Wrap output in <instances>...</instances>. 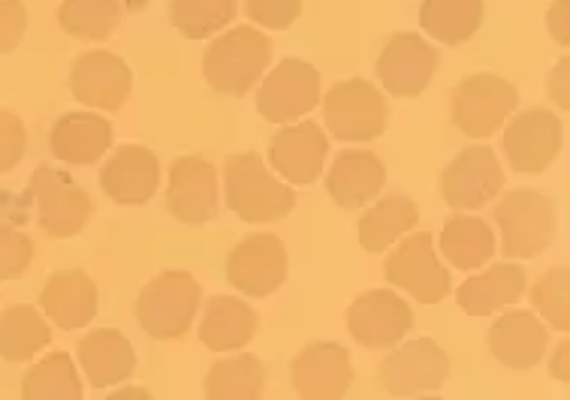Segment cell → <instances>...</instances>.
<instances>
[{"mask_svg":"<svg viewBox=\"0 0 570 400\" xmlns=\"http://www.w3.org/2000/svg\"><path fill=\"white\" fill-rule=\"evenodd\" d=\"M224 193L229 211L254 227L284 220L296 208L293 187L254 151L229 157L224 166Z\"/></svg>","mask_w":570,"mask_h":400,"instance_id":"obj_1","label":"cell"},{"mask_svg":"<svg viewBox=\"0 0 570 400\" xmlns=\"http://www.w3.org/2000/svg\"><path fill=\"white\" fill-rule=\"evenodd\" d=\"M272 61V40L259 28L242 24L208 42L203 76L208 88L224 97H245L263 79Z\"/></svg>","mask_w":570,"mask_h":400,"instance_id":"obj_2","label":"cell"},{"mask_svg":"<svg viewBox=\"0 0 570 400\" xmlns=\"http://www.w3.org/2000/svg\"><path fill=\"white\" fill-rule=\"evenodd\" d=\"M203 304V289L194 274L169 268L160 271L136 298V322L155 340L185 338Z\"/></svg>","mask_w":570,"mask_h":400,"instance_id":"obj_3","label":"cell"},{"mask_svg":"<svg viewBox=\"0 0 570 400\" xmlns=\"http://www.w3.org/2000/svg\"><path fill=\"white\" fill-rule=\"evenodd\" d=\"M492 217L501 236V253L508 259L540 257L556 238V206L538 190H510Z\"/></svg>","mask_w":570,"mask_h":400,"instance_id":"obj_4","label":"cell"},{"mask_svg":"<svg viewBox=\"0 0 570 400\" xmlns=\"http://www.w3.org/2000/svg\"><path fill=\"white\" fill-rule=\"evenodd\" d=\"M386 97L368 79H344L323 97V121L338 142H374L386 130Z\"/></svg>","mask_w":570,"mask_h":400,"instance_id":"obj_5","label":"cell"},{"mask_svg":"<svg viewBox=\"0 0 570 400\" xmlns=\"http://www.w3.org/2000/svg\"><path fill=\"white\" fill-rule=\"evenodd\" d=\"M517 103L519 91L513 82L495 72H474L453 88L450 118L471 139H489L517 112Z\"/></svg>","mask_w":570,"mask_h":400,"instance_id":"obj_6","label":"cell"},{"mask_svg":"<svg viewBox=\"0 0 570 400\" xmlns=\"http://www.w3.org/2000/svg\"><path fill=\"white\" fill-rule=\"evenodd\" d=\"M384 278L390 280V287L416 298V304H438L450 296V271L438 257L435 238L429 232L402 236L386 257Z\"/></svg>","mask_w":570,"mask_h":400,"instance_id":"obj_7","label":"cell"},{"mask_svg":"<svg viewBox=\"0 0 570 400\" xmlns=\"http://www.w3.org/2000/svg\"><path fill=\"white\" fill-rule=\"evenodd\" d=\"M28 193L37 208V220L46 236L76 238L91 220L94 202L85 187H79L67 172L52 166H37Z\"/></svg>","mask_w":570,"mask_h":400,"instance_id":"obj_8","label":"cell"},{"mask_svg":"<svg viewBox=\"0 0 570 400\" xmlns=\"http://www.w3.org/2000/svg\"><path fill=\"white\" fill-rule=\"evenodd\" d=\"M377 380H381L386 394H393V398L429 394V391L444 389V382L450 380V356L432 338H416L405 347L393 349L381 361Z\"/></svg>","mask_w":570,"mask_h":400,"instance_id":"obj_9","label":"cell"},{"mask_svg":"<svg viewBox=\"0 0 570 400\" xmlns=\"http://www.w3.org/2000/svg\"><path fill=\"white\" fill-rule=\"evenodd\" d=\"M321 103V72L302 58H284L266 72L257 91V112L269 123H293Z\"/></svg>","mask_w":570,"mask_h":400,"instance_id":"obj_10","label":"cell"},{"mask_svg":"<svg viewBox=\"0 0 570 400\" xmlns=\"http://www.w3.org/2000/svg\"><path fill=\"white\" fill-rule=\"evenodd\" d=\"M501 144L513 172L538 174L550 169L552 160L564 148V127L556 112L547 109H529V112L510 114L508 123L501 127Z\"/></svg>","mask_w":570,"mask_h":400,"instance_id":"obj_11","label":"cell"},{"mask_svg":"<svg viewBox=\"0 0 570 400\" xmlns=\"http://www.w3.org/2000/svg\"><path fill=\"white\" fill-rule=\"evenodd\" d=\"M504 190V169L489 144H471L459 151L441 172V196L456 211L487 208Z\"/></svg>","mask_w":570,"mask_h":400,"instance_id":"obj_12","label":"cell"},{"mask_svg":"<svg viewBox=\"0 0 570 400\" xmlns=\"http://www.w3.org/2000/svg\"><path fill=\"white\" fill-rule=\"evenodd\" d=\"M229 287L248 298H269L287 280V247L272 232L242 238L227 257Z\"/></svg>","mask_w":570,"mask_h":400,"instance_id":"obj_13","label":"cell"},{"mask_svg":"<svg viewBox=\"0 0 570 400\" xmlns=\"http://www.w3.org/2000/svg\"><path fill=\"white\" fill-rule=\"evenodd\" d=\"M414 326V310L393 289H368L353 298L347 329L353 340L368 349H393Z\"/></svg>","mask_w":570,"mask_h":400,"instance_id":"obj_14","label":"cell"},{"mask_svg":"<svg viewBox=\"0 0 570 400\" xmlns=\"http://www.w3.org/2000/svg\"><path fill=\"white\" fill-rule=\"evenodd\" d=\"M438 70V49L420 33H393L377 54V79L386 93L411 100L429 88Z\"/></svg>","mask_w":570,"mask_h":400,"instance_id":"obj_15","label":"cell"},{"mask_svg":"<svg viewBox=\"0 0 570 400\" xmlns=\"http://www.w3.org/2000/svg\"><path fill=\"white\" fill-rule=\"evenodd\" d=\"M70 91L82 106L97 112H118L134 93V70L118 54L85 52L70 67Z\"/></svg>","mask_w":570,"mask_h":400,"instance_id":"obj_16","label":"cell"},{"mask_svg":"<svg viewBox=\"0 0 570 400\" xmlns=\"http://www.w3.org/2000/svg\"><path fill=\"white\" fill-rule=\"evenodd\" d=\"M291 386L302 400H338L353 386L351 352L332 340H314L291 364Z\"/></svg>","mask_w":570,"mask_h":400,"instance_id":"obj_17","label":"cell"},{"mask_svg":"<svg viewBox=\"0 0 570 400\" xmlns=\"http://www.w3.org/2000/svg\"><path fill=\"white\" fill-rule=\"evenodd\" d=\"M166 211L187 227H203L218 214V169L206 157H178L169 169Z\"/></svg>","mask_w":570,"mask_h":400,"instance_id":"obj_18","label":"cell"},{"mask_svg":"<svg viewBox=\"0 0 570 400\" xmlns=\"http://www.w3.org/2000/svg\"><path fill=\"white\" fill-rule=\"evenodd\" d=\"M326 154H330V136L314 121L281 123V130L269 142L272 169L291 187L314 184L321 178Z\"/></svg>","mask_w":570,"mask_h":400,"instance_id":"obj_19","label":"cell"},{"mask_svg":"<svg viewBox=\"0 0 570 400\" xmlns=\"http://www.w3.org/2000/svg\"><path fill=\"white\" fill-rule=\"evenodd\" d=\"M100 187L115 206H146L160 187V160L146 144H121L100 169Z\"/></svg>","mask_w":570,"mask_h":400,"instance_id":"obj_20","label":"cell"},{"mask_svg":"<svg viewBox=\"0 0 570 400\" xmlns=\"http://www.w3.org/2000/svg\"><path fill=\"white\" fill-rule=\"evenodd\" d=\"M489 352L513 370L534 368L550 347V329L534 310H504L487 334Z\"/></svg>","mask_w":570,"mask_h":400,"instance_id":"obj_21","label":"cell"},{"mask_svg":"<svg viewBox=\"0 0 570 400\" xmlns=\"http://www.w3.org/2000/svg\"><path fill=\"white\" fill-rule=\"evenodd\" d=\"M97 304H100L97 283L79 268L55 271L40 292L42 317L55 322L61 331L85 329L97 317Z\"/></svg>","mask_w":570,"mask_h":400,"instance_id":"obj_22","label":"cell"},{"mask_svg":"<svg viewBox=\"0 0 570 400\" xmlns=\"http://www.w3.org/2000/svg\"><path fill=\"white\" fill-rule=\"evenodd\" d=\"M386 184V166L384 160L372 151L363 148H351L342 151L338 160L332 163L326 172V193L332 196L335 206H342L344 211L353 208H365L374 202Z\"/></svg>","mask_w":570,"mask_h":400,"instance_id":"obj_23","label":"cell"},{"mask_svg":"<svg viewBox=\"0 0 570 400\" xmlns=\"http://www.w3.org/2000/svg\"><path fill=\"white\" fill-rule=\"evenodd\" d=\"M115 130L104 114L70 112L49 130V151L67 166H91L112 148Z\"/></svg>","mask_w":570,"mask_h":400,"instance_id":"obj_24","label":"cell"},{"mask_svg":"<svg viewBox=\"0 0 570 400\" xmlns=\"http://www.w3.org/2000/svg\"><path fill=\"white\" fill-rule=\"evenodd\" d=\"M525 283H529L525 268L508 259V262H495L487 271L468 278L459 287L456 301L468 317H489V313H498V310L513 308L525 292Z\"/></svg>","mask_w":570,"mask_h":400,"instance_id":"obj_25","label":"cell"},{"mask_svg":"<svg viewBox=\"0 0 570 400\" xmlns=\"http://www.w3.org/2000/svg\"><path fill=\"white\" fill-rule=\"evenodd\" d=\"M259 317L248 301L236 296L208 298L203 319H199V340L212 352H239L257 338Z\"/></svg>","mask_w":570,"mask_h":400,"instance_id":"obj_26","label":"cell"},{"mask_svg":"<svg viewBox=\"0 0 570 400\" xmlns=\"http://www.w3.org/2000/svg\"><path fill=\"white\" fill-rule=\"evenodd\" d=\"M79 368L94 389H109V386H118L134 377L136 352L121 331H88L79 340Z\"/></svg>","mask_w":570,"mask_h":400,"instance_id":"obj_27","label":"cell"},{"mask_svg":"<svg viewBox=\"0 0 570 400\" xmlns=\"http://www.w3.org/2000/svg\"><path fill=\"white\" fill-rule=\"evenodd\" d=\"M416 223H420V208L411 196H384L360 217V244L368 253H384Z\"/></svg>","mask_w":570,"mask_h":400,"instance_id":"obj_28","label":"cell"},{"mask_svg":"<svg viewBox=\"0 0 570 400\" xmlns=\"http://www.w3.org/2000/svg\"><path fill=\"white\" fill-rule=\"evenodd\" d=\"M495 232L489 229L487 220L459 211L441 229V257L453 268L462 271H478L495 257Z\"/></svg>","mask_w":570,"mask_h":400,"instance_id":"obj_29","label":"cell"},{"mask_svg":"<svg viewBox=\"0 0 570 400\" xmlns=\"http://www.w3.org/2000/svg\"><path fill=\"white\" fill-rule=\"evenodd\" d=\"M52 343V329L49 319L42 317V310L31 304H16L0 313V359L12 361H31L37 352Z\"/></svg>","mask_w":570,"mask_h":400,"instance_id":"obj_30","label":"cell"},{"mask_svg":"<svg viewBox=\"0 0 570 400\" xmlns=\"http://www.w3.org/2000/svg\"><path fill=\"white\" fill-rule=\"evenodd\" d=\"M483 24V0H423L420 28L444 46H462Z\"/></svg>","mask_w":570,"mask_h":400,"instance_id":"obj_31","label":"cell"},{"mask_svg":"<svg viewBox=\"0 0 570 400\" xmlns=\"http://www.w3.org/2000/svg\"><path fill=\"white\" fill-rule=\"evenodd\" d=\"M85 386L70 352L55 349L33 364L21 380L24 400H82Z\"/></svg>","mask_w":570,"mask_h":400,"instance_id":"obj_32","label":"cell"},{"mask_svg":"<svg viewBox=\"0 0 570 400\" xmlns=\"http://www.w3.org/2000/svg\"><path fill=\"white\" fill-rule=\"evenodd\" d=\"M266 389V370L257 356L239 352L212 364L206 377L208 400H257Z\"/></svg>","mask_w":570,"mask_h":400,"instance_id":"obj_33","label":"cell"},{"mask_svg":"<svg viewBox=\"0 0 570 400\" xmlns=\"http://www.w3.org/2000/svg\"><path fill=\"white\" fill-rule=\"evenodd\" d=\"M236 0H169V21L187 40H208L236 19Z\"/></svg>","mask_w":570,"mask_h":400,"instance_id":"obj_34","label":"cell"},{"mask_svg":"<svg viewBox=\"0 0 570 400\" xmlns=\"http://www.w3.org/2000/svg\"><path fill=\"white\" fill-rule=\"evenodd\" d=\"M121 21V0H63L58 24L76 40H106Z\"/></svg>","mask_w":570,"mask_h":400,"instance_id":"obj_35","label":"cell"},{"mask_svg":"<svg viewBox=\"0 0 570 400\" xmlns=\"http://www.w3.org/2000/svg\"><path fill=\"white\" fill-rule=\"evenodd\" d=\"M534 313L543 319V326L559 334L570 331V268H550L531 289Z\"/></svg>","mask_w":570,"mask_h":400,"instance_id":"obj_36","label":"cell"},{"mask_svg":"<svg viewBox=\"0 0 570 400\" xmlns=\"http://www.w3.org/2000/svg\"><path fill=\"white\" fill-rule=\"evenodd\" d=\"M33 262V241L0 217V283L24 274Z\"/></svg>","mask_w":570,"mask_h":400,"instance_id":"obj_37","label":"cell"},{"mask_svg":"<svg viewBox=\"0 0 570 400\" xmlns=\"http://www.w3.org/2000/svg\"><path fill=\"white\" fill-rule=\"evenodd\" d=\"M245 16L259 28L287 31L302 16V0H245Z\"/></svg>","mask_w":570,"mask_h":400,"instance_id":"obj_38","label":"cell"},{"mask_svg":"<svg viewBox=\"0 0 570 400\" xmlns=\"http://www.w3.org/2000/svg\"><path fill=\"white\" fill-rule=\"evenodd\" d=\"M28 151V127L16 112L0 109V174L12 172Z\"/></svg>","mask_w":570,"mask_h":400,"instance_id":"obj_39","label":"cell"},{"mask_svg":"<svg viewBox=\"0 0 570 400\" xmlns=\"http://www.w3.org/2000/svg\"><path fill=\"white\" fill-rule=\"evenodd\" d=\"M28 31V10L21 0H0V54H10Z\"/></svg>","mask_w":570,"mask_h":400,"instance_id":"obj_40","label":"cell"},{"mask_svg":"<svg viewBox=\"0 0 570 400\" xmlns=\"http://www.w3.org/2000/svg\"><path fill=\"white\" fill-rule=\"evenodd\" d=\"M547 28H550L552 40L559 42L561 49L570 46V0H552L547 10Z\"/></svg>","mask_w":570,"mask_h":400,"instance_id":"obj_41","label":"cell"},{"mask_svg":"<svg viewBox=\"0 0 570 400\" xmlns=\"http://www.w3.org/2000/svg\"><path fill=\"white\" fill-rule=\"evenodd\" d=\"M568 76H570V58L564 54L550 72V97L552 103L559 106L561 112H568L570 109V97H568Z\"/></svg>","mask_w":570,"mask_h":400,"instance_id":"obj_42","label":"cell"},{"mask_svg":"<svg viewBox=\"0 0 570 400\" xmlns=\"http://www.w3.org/2000/svg\"><path fill=\"white\" fill-rule=\"evenodd\" d=\"M570 340L561 338V343L556 349H552V361H550V377L552 380H559L568 386L570 382Z\"/></svg>","mask_w":570,"mask_h":400,"instance_id":"obj_43","label":"cell"},{"mask_svg":"<svg viewBox=\"0 0 570 400\" xmlns=\"http://www.w3.org/2000/svg\"><path fill=\"white\" fill-rule=\"evenodd\" d=\"M109 400H151V391L125 386V389H115L112 394H109Z\"/></svg>","mask_w":570,"mask_h":400,"instance_id":"obj_44","label":"cell"}]
</instances>
